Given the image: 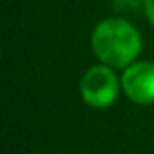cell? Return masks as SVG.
I'll list each match as a JSON object with an SVG mask.
<instances>
[{
    "instance_id": "obj_1",
    "label": "cell",
    "mask_w": 154,
    "mask_h": 154,
    "mask_svg": "<svg viewBox=\"0 0 154 154\" xmlns=\"http://www.w3.org/2000/svg\"><path fill=\"white\" fill-rule=\"evenodd\" d=\"M93 51L111 67H129L141 53V36L127 20L107 18L93 31Z\"/></svg>"
},
{
    "instance_id": "obj_2",
    "label": "cell",
    "mask_w": 154,
    "mask_h": 154,
    "mask_svg": "<svg viewBox=\"0 0 154 154\" xmlns=\"http://www.w3.org/2000/svg\"><path fill=\"white\" fill-rule=\"evenodd\" d=\"M118 91H120V82L116 74L112 72L111 67L105 65H96L89 69L84 74L80 84V93L84 102L96 109L111 107L118 98Z\"/></svg>"
},
{
    "instance_id": "obj_3",
    "label": "cell",
    "mask_w": 154,
    "mask_h": 154,
    "mask_svg": "<svg viewBox=\"0 0 154 154\" xmlns=\"http://www.w3.org/2000/svg\"><path fill=\"white\" fill-rule=\"evenodd\" d=\"M122 87L132 102L141 105L154 103V63H131L122 76Z\"/></svg>"
},
{
    "instance_id": "obj_4",
    "label": "cell",
    "mask_w": 154,
    "mask_h": 154,
    "mask_svg": "<svg viewBox=\"0 0 154 154\" xmlns=\"http://www.w3.org/2000/svg\"><path fill=\"white\" fill-rule=\"evenodd\" d=\"M143 6H145V13L150 20V24L154 26V0H143Z\"/></svg>"
}]
</instances>
